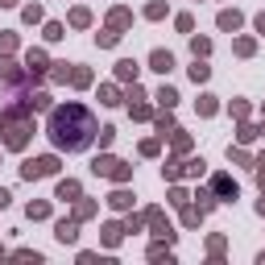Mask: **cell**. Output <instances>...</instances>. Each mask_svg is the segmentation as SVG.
<instances>
[{"instance_id":"1","label":"cell","mask_w":265,"mask_h":265,"mask_svg":"<svg viewBox=\"0 0 265 265\" xmlns=\"http://www.w3.org/2000/svg\"><path fill=\"white\" fill-rule=\"evenodd\" d=\"M50 137L58 149L66 153H83L91 141H95V116L79 104H66V108H54L50 116Z\"/></svg>"},{"instance_id":"2","label":"cell","mask_w":265,"mask_h":265,"mask_svg":"<svg viewBox=\"0 0 265 265\" xmlns=\"http://www.w3.org/2000/svg\"><path fill=\"white\" fill-rule=\"evenodd\" d=\"M50 170H54V162H50V157H42V162H29V170H25V174L33 178V174H50Z\"/></svg>"},{"instance_id":"3","label":"cell","mask_w":265,"mask_h":265,"mask_svg":"<svg viewBox=\"0 0 265 265\" xmlns=\"http://www.w3.org/2000/svg\"><path fill=\"white\" fill-rule=\"evenodd\" d=\"M153 62H157V71H170V66H174L170 54H153Z\"/></svg>"}]
</instances>
